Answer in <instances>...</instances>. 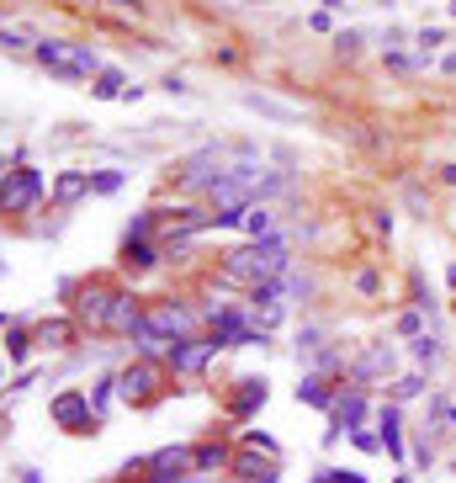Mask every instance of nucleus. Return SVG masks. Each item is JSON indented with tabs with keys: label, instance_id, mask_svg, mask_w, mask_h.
<instances>
[{
	"label": "nucleus",
	"instance_id": "obj_1",
	"mask_svg": "<svg viewBox=\"0 0 456 483\" xmlns=\"http://www.w3.org/2000/svg\"><path fill=\"white\" fill-rule=\"evenodd\" d=\"M281 272H292V250H287V234H266V240L234 244L218 255V282L223 287H260V282H276Z\"/></svg>",
	"mask_w": 456,
	"mask_h": 483
},
{
	"label": "nucleus",
	"instance_id": "obj_2",
	"mask_svg": "<svg viewBox=\"0 0 456 483\" xmlns=\"http://www.w3.org/2000/svg\"><path fill=\"white\" fill-rule=\"evenodd\" d=\"M32 59L43 64V69H48L54 80H64V86H80V80H96V75H101V54H96L91 43H64V37H37Z\"/></svg>",
	"mask_w": 456,
	"mask_h": 483
},
{
	"label": "nucleus",
	"instance_id": "obj_3",
	"mask_svg": "<svg viewBox=\"0 0 456 483\" xmlns=\"http://www.w3.org/2000/svg\"><path fill=\"white\" fill-rule=\"evenodd\" d=\"M138 330H149L154 340L176 345V340H186V334H197V308L181 303V298H149V303H144Z\"/></svg>",
	"mask_w": 456,
	"mask_h": 483
},
{
	"label": "nucleus",
	"instance_id": "obj_4",
	"mask_svg": "<svg viewBox=\"0 0 456 483\" xmlns=\"http://www.w3.org/2000/svg\"><path fill=\"white\" fill-rule=\"evenodd\" d=\"M64 293H75V324L80 330L106 334V313H112V298H117V282L106 276H91V282H64Z\"/></svg>",
	"mask_w": 456,
	"mask_h": 483
},
{
	"label": "nucleus",
	"instance_id": "obj_5",
	"mask_svg": "<svg viewBox=\"0 0 456 483\" xmlns=\"http://www.w3.org/2000/svg\"><path fill=\"white\" fill-rule=\"evenodd\" d=\"M165 377H170V366H165V362H138V356H133V362L117 372V398H122V404H133V409L159 404L165 388H170Z\"/></svg>",
	"mask_w": 456,
	"mask_h": 483
},
{
	"label": "nucleus",
	"instance_id": "obj_6",
	"mask_svg": "<svg viewBox=\"0 0 456 483\" xmlns=\"http://www.w3.org/2000/svg\"><path fill=\"white\" fill-rule=\"evenodd\" d=\"M208 334H213L223 351L228 345H266V330L255 324V313L244 303H218V308H208Z\"/></svg>",
	"mask_w": 456,
	"mask_h": 483
},
{
	"label": "nucleus",
	"instance_id": "obj_7",
	"mask_svg": "<svg viewBox=\"0 0 456 483\" xmlns=\"http://www.w3.org/2000/svg\"><path fill=\"white\" fill-rule=\"evenodd\" d=\"M43 197H48V181H43V170H32V165H11V176L0 181V212H5V218L37 212Z\"/></svg>",
	"mask_w": 456,
	"mask_h": 483
},
{
	"label": "nucleus",
	"instance_id": "obj_8",
	"mask_svg": "<svg viewBox=\"0 0 456 483\" xmlns=\"http://www.w3.org/2000/svg\"><path fill=\"white\" fill-rule=\"evenodd\" d=\"M218 345L213 334H186V340H176V345H165V366L176 372V377H202L208 366L218 362Z\"/></svg>",
	"mask_w": 456,
	"mask_h": 483
},
{
	"label": "nucleus",
	"instance_id": "obj_9",
	"mask_svg": "<svg viewBox=\"0 0 456 483\" xmlns=\"http://www.w3.org/2000/svg\"><path fill=\"white\" fill-rule=\"evenodd\" d=\"M48 420L64 425L69 436H96L101 430V415L91 409V393H80V388H64L54 404H48Z\"/></svg>",
	"mask_w": 456,
	"mask_h": 483
},
{
	"label": "nucleus",
	"instance_id": "obj_10",
	"mask_svg": "<svg viewBox=\"0 0 456 483\" xmlns=\"http://www.w3.org/2000/svg\"><path fill=\"white\" fill-rule=\"evenodd\" d=\"M329 415H335V430H339V436L361 430L366 415H371V404H366V388H356V383H350V388H339V398H335V409H329Z\"/></svg>",
	"mask_w": 456,
	"mask_h": 483
},
{
	"label": "nucleus",
	"instance_id": "obj_11",
	"mask_svg": "<svg viewBox=\"0 0 456 483\" xmlns=\"http://www.w3.org/2000/svg\"><path fill=\"white\" fill-rule=\"evenodd\" d=\"M144 303L149 298H138V293H127V287H117V298H112V313H106V334H127L138 330V319H144Z\"/></svg>",
	"mask_w": 456,
	"mask_h": 483
},
{
	"label": "nucleus",
	"instance_id": "obj_12",
	"mask_svg": "<svg viewBox=\"0 0 456 483\" xmlns=\"http://www.w3.org/2000/svg\"><path fill=\"white\" fill-rule=\"evenodd\" d=\"M377 441H382V452L393 457V462H403V457H409V447H403V415H398V404H382V409H377Z\"/></svg>",
	"mask_w": 456,
	"mask_h": 483
},
{
	"label": "nucleus",
	"instance_id": "obj_13",
	"mask_svg": "<svg viewBox=\"0 0 456 483\" xmlns=\"http://www.w3.org/2000/svg\"><path fill=\"white\" fill-rule=\"evenodd\" d=\"M393 345H388V340H377V345H371V351H366L361 362H356V388H371V383H377V377H393Z\"/></svg>",
	"mask_w": 456,
	"mask_h": 483
},
{
	"label": "nucleus",
	"instance_id": "obj_14",
	"mask_svg": "<svg viewBox=\"0 0 456 483\" xmlns=\"http://www.w3.org/2000/svg\"><path fill=\"white\" fill-rule=\"evenodd\" d=\"M32 340H37L43 351H69V345L80 340V324H75V319H43V324L32 330Z\"/></svg>",
	"mask_w": 456,
	"mask_h": 483
},
{
	"label": "nucleus",
	"instance_id": "obj_15",
	"mask_svg": "<svg viewBox=\"0 0 456 483\" xmlns=\"http://www.w3.org/2000/svg\"><path fill=\"white\" fill-rule=\"evenodd\" d=\"M266 393H271L266 377H239V388H234V398H228V415H234V420H249V415L266 404Z\"/></svg>",
	"mask_w": 456,
	"mask_h": 483
},
{
	"label": "nucleus",
	"instance_id": "obj_16",
	"mask_svg": "<svg viewBox=\"0 0 456 483\" xmlns=\"http://www.w3.org/2000/svg\"><path fill=\"white\" fill-rule=\"evenodd\" d=\"M122 272H149V266H159V255H165V244L159 240H122Z\"/></svg>",
	"mask_w": 456,
	"mask_h": 483
},
{
	"label": "nucleus",
	"instance_id": "obj_17",
	"mask_svg": "<svg viewBox=\"0 0 456 483\" xmlns=\"http://www.w3.org/2000/svg\"><path fill=\"white\" fill-rule=\"evenodd\" d=\"M91 191V170H64L59 181L48 186V197H54V208H75L80 197Z\"/></svg>",
	"mask_w": 456,
	"mask_h": 483
},
{
	"label": "nucleus",
	"instance_id": "obj_18",
	"mask_svg": "<svg viewBox=\"0 0 456 483\" xmlns=\"http://www.w3.org/2000/svg\"><path fill=\"white\" fill-rule=\"evenodd\" d=\"M228 462H234V452H228L223 441H202V447H191V473H197V478H208V473L228 468Z\"/></svg>",
	"mask_w": 456,
	"mask_h": 483
},
{
	"label": "nucleus",
	"instance_id": "obj_19",
	"mask_svg": "<svg viewBox=\"0 0 456 483\" xmlns=\"http://www.w3.org/2000/svg\"><path fill=\"white\" fill-rule=\"evenodd\" d=\"M298 398H303V404H313V409H335L339 388L324 377V372H308L303 383H298Z\"/></svg>",
	"mask_w": 456,
	"mask_h": 483
},
{
	"label": "nucleus",
	"instance_id": "obj_20",
	"mask_svg": "<svg viewBox=\"0 0 456 483\" xmlns=\"http://www.w3.org/2000/svg\"><path fill=\"white\" fill-rule=\"evenodd\" d=\"M249 240H266V234H276V212L260 202V208H244V223H239Z\"/></svg>",
	"mask_w": 456,
	"mask_h": 483
},
{
	"label": "nucleus",
	"instance_id": "obj_21",
	"mask_svg": "<svg viewBox=\"0 0 456 483\" xmlns=\"http://www.w3.org/2000/svg\"><path fill=\"white\" fill-rule=\"evenodd\" d=\"M420 393H425V372H403V377H393V388H388V404H409Z\"/></svg>",
	"mask_w": 456,
	"mask_h": 483
},
{
	"label": "nucleus",
	"instance_id": "obj_22",
	"mask_svg": "<svg viewBox=\"0 0 456 483\" xmlns=\"http://www.w3.org/2000/svg\"><path fill=\"white\" fill-rule=\"evenodd\" d=\"M393 334H403V340H420V334H430L425 308H403V313H398V324H393Z\"/></svg>",
	"mask_w": 456,
	"mask_h": 483
},
{
	"label": "nucleus",
	"instance_id": "obj_23",
	"mask_svg": "<svg viewBox=\"0 0 456 483\" xmlns=\"http://www.w3.org/2000/svg\"><path fill=\"white\" fill-rule=\"evenodd\" d=\"M91 91L101 96V101H122V91H127V80H122V69H101Z\"/></svg>",
	"mask_w": 456,
	"mask_h": 483
},
{
	"label": "nucleus",
	"instance_id": "obj_24",
	"mask_svg": "<svg viewBox=\"0 0 456 483\" xmlns=\"http://www.w3.org/2000/svg\"><path fill=\"white\" fill-rule=\"evenodd\" d=\"M32 345H37V340H32L27 330H5V351H11V362H27Z\"/></svg>",
	"mask_w": 456,
	"mask_h": 483
},
{
	"label": "nucleus",
	"instance_id": "obj_25",
	"mask_svg": "<svg viewBox=\"0 0 456 483\" xmlns=\"http://www.w3.org/2000/svg\"><path fill=\"white\" fill-rule=\"evenodd\" d=\"M0 48H37V32H27V27H5V22H0Z\"/></svg>",
	"mask_w": 456,
	"mask_h": 483
},
{
	"label": "nucleus",
	"instance_id": "obj_26",
	"mask_svg": "<svg viewBox=\"0 0 456 483\" xmlns=\"http://www.w3.org/2000/svg\"><path fill=\"white\" fill-rule=\"evenodd\" d=\"M117 186H122V170H96V176H91V191H96V197H112Z\"/></svg>",
	"mask_w": 456,
	"mask_h": 483
},
{
	"label": "nucleus",
	"instance_id": "obj_27",
	"mask_svg": "<svg viewBox=\"0 0 456 483\" xmlns=\"http://www.w3.org/2000/svg\"><path fill=\"white\" fill-rule=\"evenodd\" d=\"M409 351H414V362H420V366H430V362H435V356H441V345H435V334H420V340H414Z\"/></svg>",
	"mask_w": 456,
	"mask_h": 483
},
{
	"label": "nucleus",
	"instance_id": "obj_28",
	"mask_svg": "<svg viewBox=\"0 0 456 483\" xmlns=\"http://www.w3.org/2000/svg\"><path fill=\"white\" fill-rule=\"evenodd\" d=\"M308 483H366L361 473H345V468H319Z\"/></svg>",
	"mask_w": 456,
	"mask_h": 483
},
{
	"label": "nucleus",
	"instance_id": "obj_29",
	"mask_svg": "<svg viewBox=\"0 0 456 483\" xmlns=\"http://www.w3.org/2000/svg\"><path fill=\"white\" fill-rule=\"evenodd\" d=\"M350 441H356V447H361V452H382V441H377V430H350Z\"/></svg>",
	"mask_w": 456,
	"mask_h": 483
},
{
	"label": "nucleus",
	"instance_id": "obj_30",
	"mask_svg": "<svg viewBox=\"0 0 456 483\" xmlns=\"http://www.w3.org/2000/svg\"><path fill=\"white\" fill-rule=\"evenodd\" d=\"M319 345H324V330H313V324H308V330L298 334V351H319Z\"/></svg>",
	"mask_w": 456,
	"mask_h": 483
},
{
	"label": "nucleus",
	"instance_id": "obj_31",
	"mask_svg": "<svg viewBox=\"0 0 456 483\" xmlns=\"http://www.w3.org/2000/svg\"><path fill=\"white\" fill-rule=\"evenodd\" d=\"M377 287H382V282H377V272H356V293H361V298H371Z\"/></svg>",
	"mask_w": 456,
	"mask_h": 483
},
{
	"label": "nucleus",
	"instance_id": "obj_32",
	"mask_svg": "<svg viewBox=\"0 0 456 483\" xmlns=\"http://www.w3.org/2000/svg\"><path fill=\"white\" fill-rule=\"evenodd\" d=\"M22 483H43V473L37 468H22Z\"/></svg>",
	"mask_w": 456,
	"mask_h": 483
},
{
	"label": "nucleus",
	"instance_id": "obj_33",
	"mask_svg": "<svg viewBox=\"0 0 456 483\" xmlns=\"http://www.w3.org/2000/svg\"><path fill=\"white\" fill-rule=\"evenodd\" d=\"M11 165H16V159H5V154H0V181H5V176H11Z\"/></svg>",
	"mask_w": 456,
	"mask_h": 483
},
{
	"label": "nucleus",
	"instance_id": "obj_34",
	"mask_svg": "<svg viewBox=\"0 0 456 483\" xmlns=\"http://www.w3.org/2000/svg\"><path fill=\"white\" fill-rule=\"evenodd\" d=\"M446 287H456V266H451V272H446Z\"/></svg>",
	"mask_w": 456,
	"mask_h": 483
},
{
	"label": "nucleus",
	"instance_id": "obj_35",
	"mask_svg": "<svg viewBox=\"0 0 456 483\" xmlns=\"http://www.w3.org/2000/svg\"><path fill=\"white\" fill-rule=\"evenodd\" d=\"M112 483H138V478H127V473H117V478H112Z\"/></svg>",
	"mask_w": 456,
	"mask_h": 483
},
{
	"label": "nucleus",
	"instance_id": "obj_36",
	"mask_svg": "<svg viewBox=\"0 0 456 483\" xmlns=\"http://www.w3.org/2000/svg\"><path fill=\"white\" fill-rule=\"evenodd\" d=\"M393 483H409V478H393Z\"/></svg>",
	"mask_w": 456,
	"mask_h": 483
},
{
	"label": "nucleus",
	"instance_id": "obj_37",
	"mask_svg": "<svg viewBox=\"0 0 456 483\" xmlns=\"http://www.w3.org/2000/svg\"><path fill=\"white\" fill-rule=\"evenodd\" d=\"M0 383H5V372H0Z\"/></svg>",
	"mask_w": 456,
	"mask_h": 483
}]
</instances>
